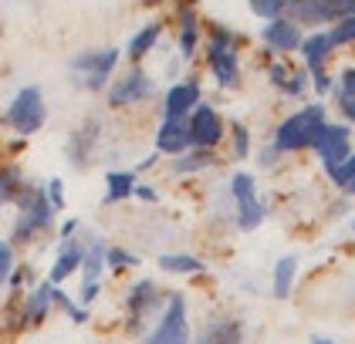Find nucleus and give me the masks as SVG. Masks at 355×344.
Segmentation results:
<instances>
[{"mask_svg":"<svg viewBox=\"0 0 355 344\" xmlns=\"http://www.w3.org/2000/svg\"><path fill=\"white\" fill-rule=\"evenodd\" d=\"M14 206H17V216H14V226H10V246H28V243H34L44 230H51L58 210L51 206L44 185L28 183Z\"/></svg>","mask_w":355,"mask_h":344,"instance_id":"obj_1","label":"nucleus"},{"mask_svg":"<svg viewBox=\"0 0 355 344\" xmlns=\"http://www.w3.org/2000/svg\"><path fill=\"white\" fill-rule=\"evenodd\" d=\"M328 125L325 118V105H304L298 111H291L288 118L277 122L274 129V149L277 152H301V149H311L318 132Z\"/></svg>","mask_w":355,"mask_h":344,"instance_id":"obj_2","label":"nucleus"},{"mask_svg":"<svg viewBox=\"0 0 355 344\" xmlns=\"http://www.w3.org/2000/svg\"><path fill=\"white\" fill-rule=\"evenodd\" d=\"M193 327H190V304L183 291H169L163 314L156 318L153 327H146L142 344H190Z\"/></svg>","mask_w":355,"mask_h":344,"instance_id":"obj_3","label":"nucleus"},{"mask_svg":"<svg viewBox=\"0 0 355 344\" xmlns=\"http://www.w3.org/2000/svg\"><path fill=\"white\" fill-rule=\"evenodd\" d=\"M166 297L169 293L153 280V277H142V280H136L129 291H125V314H129V320H125V331L129 334H146V324L153 318H159L166 307Z\"/></svg>","mask_w":355,"mask_h":344,"instance_id":"obj_4","label":"nucleus"},{"mask_svg":"<svg viewBox=\"0 0 355 344\" xmlns=\"http://www.w3.org/2000/svg\"><path fill=\"white\" fill-rule=\"evenodd\" d=\"M227 189H230V199H234V223H237V230H244V233L257 230L268 219V210H264V203L257 196L254 176L250 172H234L227 179Z\"/></svg>","mask_w":355,"mask_h":344,"instance_id":"obj_5","label":"nucleus"},{"mask_svg":"<svg viewBox=\"0 0 355 344\" xmlns=\"http://www.w3.org/2000/svg\"><path fill=\"white\" fill-rule=\"evenodd\" d=\"M44 118H48V105H44V95H41L37 84L21 88V91L10 98L7 111H3V125L14 129L17 135H34L44 125Z\"/></svg>","mask_w":355,"mask_h":344,"instance_id":"obj_6","label":"nucleus"},{"mask_svg":"<svg viewBox=\"0 0 355 344\" xmlns=\"http://www.w3.org/2000/svg\"><path fill=\"white\" fill-rule=\"evenodd\" d=\"M115 64H119V48H88L68 61V71L75 75V81L85 91H98V88H105Z\"/></svg>","mask_w":355,"mask_h":344,"instance_id":"obj_7","label":"nucleus"},{"mask_svg":"<svg viewBox=\"0 0 355 344\" xmlns=\"http://www.w3.org/2000/svg\"><path fill=\"white\" fill-rule=\"evenodd\" d=\"M55 284L51 280H41V284H34L28 291L21 293V300H17V311H14V327H37L41 320L48 318L51 311H55Z\"/></svg>","mask_w":355,"mask_h":344,"instance_id":"obj_8","label":"nucleus"},{"mask_svg":"<svg viewBox=\"0 0 355 344\" xmlns=\"http://www.w3.org/2000/svg\"><path fill=\"white\" fill-rule=\"evenodd\" d=\"M315 156H318V162L325 165V172L331 176L342 162L352 156V129L349 125H331L328 122L325 129L318 132V138H315Z\"/></svg>","mask_w":355,"mask_h":344,"instance_id":"obj_9","label":"nucleus"},{"mask_svg":"<svg viewBox=\"0 0 355 344\" xmlns=\"http://www.w3.org/2000/svg\"><path fill=\"white\" fill-rule=\"evenodd\" d=\"M156 91V84L153 78L142 71V68H129L122 78L115 81L109 88V105L112 108H129V105H139V102H146L149 95Z\"/></svg>","mask_w":355,"mask_h":344,"instance_id":"obj_10","label":"nucleus"},{"mask_svg":"<svg viewBox=\"0 0 355 344\" xmlns=\"http://www.w3.org/2000/svg\"><path fill=\"white\" fill-rule=\"evenodd\" d=\"M190 344H244V320L234 314H214L200 324Z\"/></svg>","mask_w":355,"mask_h":344,"instance_id":"obj_11","label":"nucleus"},{"mask_svg":"<svg viewBox=\"0 0 355 344\" xmlns=\"http://www.w3.org/2000/svg\"><path fill=\"white\" fill-rule=\"evenodd\" d=\"M223 118L214 105H196V111L190 115V138L196 149H217L220 138H223Z\"/></svg>","mask_w":355,"mask_h":344,"instance_id":"obj_12","label":"nucleus"},{"mask_svg":"<svg viewBox=\"0 0 355 344\" xmlns=\"http://www.w3.org/2000/svg\"><path fill=\"white\" fill-rule=\"evenodd\" d=\"M98 138H102V122L98 118H88L82 129L68 135V149H64V159L71 162L75 169H88L92 165V156L98 149Z\"/></svg>","mask_w":355,"mask_h":344,"instance_id":"obj_13","label":"nucleus"},{"mask_svg":"<svg viewBox=\"0 0 355 344\" xmlns=\"http://www.w3.org/2000/svg\"><path fill=\"white\" fill-rule=\"evenodd\" d=\"M190 145H193L190 118H163V125L156 129V152H166V156H187Z\"/></svg>","mask_w":355,"mask_h":344,"instance_id":"obj_14","label":"nucleus"},{"mask_svg":"<svg viewBox=\"0 0 355 344\" xmlns=\"http://www.w3.org/2000/svg\"><path fill=\"white\" fill-rule=\"evenodd\" d=\"M288 17L295 21V24H328V21H342L338 17V3L335 0H291V7H288Z\"/></svg>","mask_w":355,"mask_h":344,"instance_id":"obj_15","label":"nucleus"},{"mask_svg":"<svg viewBox=\"0 0 355 344\" xmlns=\"http://www.w3.org/2000/svg\"><path fill=\"white\" fill-rule=\"evenodd\" d=\"M308 78H311L308 68H298V64H291V61H271V68H268V81H271L281 95H288V98L304 95Z\"/></svg>","mask_w":355,"mask_h":344,"instance_id":"obj_16","label":"nucleus"},{"mask_svg":"<svg viewBox=\"0 0 355 344\" xmlns=\"http://www.w3.org/2000/svg\"><path fill=\"white\" fill-rule=\"evenodd\" d=\"M261 41L271 48V51H298L301 48V27L291 21V17H277V21H268V24L261 27Z\"/></svg>","mask_w":355,"mask_h":344,"instance_id":"obj_17","label":"nucleus"},{"mask_svg":"<svg viewBox=\"0 0 355 344\" xmlns=\"http://www.w3.org/2000/svg\"><path fill=\"white\" fill-rule=\"evenodd\" d=\"M82 264H85V239L75 237V239H68V243H61L55 264L48 270V280H51L55 287H61L71 273H82Z\"/></svg>","mask_w":355,"mask_h":344,"instance_id":"obj_18","label":"nucleus"},{"mask_svg":"<svg viewBox=\"0 0 355 344\" xmlns=\"http://www.w3.org/2000/svg\"><path fill=\"white\" fill-rule=\"evenodd\" d=\"M200 105V81H180L166 91L163 102V115L166 118H190L193 111Z\"/></svg>","mask_w":355,"mask_h":344,"instance_id":"obj_19","label":"nucleus"},{"mask_svg":"<svg viewBox=\"0 0 355 344\" xmlns=\"http://www.w3.org/2000/svg\"><path fill=\"white\" fill-rule=\"evenodd\" d=\"M207 64H210V75L220 88H237L241 84V61L234 48H210L207 44Z\"/></svg>","mask_w":355,"mask_h":344,"instance_id":"obj_20","label":"nucleus"},{"mask_svg":"<svg viewBox=\"0 0 355 344\" xmlns=\"http://www.w3.org/2000/svg\"><path fill=\"white\" fill-rule=\"evenodd\" d=\"M298 51H301V57H304L308 75H322L328 54L335 51V48H331V41H328V30H315V34H308V37L301 41Z\"/></svg>","mask_w":355,"mask_h":344,"instance_id":"obj_21","label":"nucleus"},{"mask_svg":"<svg viewBox=\"0 0 355 344\" xmlns=\"http://www.w3.org/2000/svg\"><path fill=\"white\" fill-rule=\"evenodd\" d=\"M180 57L190 61L196 51V41H200V24H196V0H180Z\"/></svg>","mask_w":355,"mask_h":344,"instance_id":"obj_22","label":"nucleus"},{"mask_svg":"<svg viewBox=\"0 0 355 344\" xmlns=\"http://www.w3.org/2000/svg\"><path fill=\"white\" fill-rule=\"evenodd\" d=\"M85 239V264H82V284L88 280H102V270H105V239L98 233H88Z\"/></svg>","mask_w":355,"mask_h":344,"instance_id":"obj_23","label":"nucleus"},{"mask_svg":"<svg viewBox=\"0 0 355 344\" xmlns=\"http://www.w3.org/2000/svg\"><path fill=\"white\" fill-rule=\"evenodd\" d=\"M295 280H298V257L288 253L274 264V277H271V293L274 300H288L295 291Z\"/></svg>","mask_w":355,"mask_h":344,"instance_id":"obj_24","label":"nucleus"},{"mask_svg":"<svg viewBox=\"0 0 355 344\" xmlns=\"http://www.w3.org/2000/svg\"><path fill=\"white\" fill-rule=\"evenodd\" d=\"M136 169H112L105 172V203H125L136 196Z\"/></svg>","mask_w":355,"mask_h":344,"instance_id":"obj_25","label":"nucleus"},{"mask_svg":"<svg viewBox=\"0 0 355 344\" xmlns=\"http://www.w3.org/2000/svg\"><path fill=\"white\" fill-rule=\"evenodd\" d=\"M156 266L163 270V273H180V277H193V273H203L207 264L200 260V257H193V253H163Z\"/></svg>","mask_w":355,"mask_h":344,"instance_id":"obj_26","label":"nucleus"},{"mask_svg":"<svg viewBox=\"0 0 355 344\" xmlns=\"http://www.w3.org/2000/svg\"><path fill=\"white\" fill-rule=\"evenodd\" d=\"M24 172H21V165H0V206H14L17 203V196L24 192Z\"/></svg>","mask_w":355,"mask_h":344,"instance_id":"obj_27","label":"nucleus"},{"mask_svg":"<svg viewBox=\"0 0 355 344\" xmlns=\"http://www.w3.org/2000/svg\"><path fill=\"white\" fill-rule=\"evenodd\" d=\"M210 165H217V156L207 152V149H196V152H187V156H176V159H173V172L190 176V172H203V169H210Z\"/></svg>","mask_w":355,"mask_h":344,"instance_id":"obj_28","label":"nucleus"},{"mask_svg":"<svg viewBox=\"0 0 355 344\" xmlns=\"http://www.w3.org/2000/svg\"><path fill=\"white\" fill-rule=\"evenodd\" d=\"M159 34H163V24H159V21H153V24H146L142 27V30H139L136 37H132V41H129V54H132V57H146V54L153 51V48H156V41H159Z\"/></svg>","mask_w":355,"mask_h":344,"instance_id":"obj_29","label":"nucleus"},{"mask_svg":"<svg viewBox=\"0 0 355 344\" xmlns=\"http://www.w3.org/2000/svg\"><path fill=\"white\" fill-rule=\"evenodd\" d=\"M247 7H250V14L261 17V21H277V17L288 14L291 0H247Z\"/></svg>","mask_w":355,"mask_h":344,"instance_id":"obj_30","label":"nucleus"},{"mask_svg":"<svg viewBox=\"0 0 355 344\" xmlns=\"http://www.w3.org/2000/svg\"><path fill=\"white\" fill-rule=\"evenodd\" d=\"M230 156L234 159H247L250 156V132H247L244 122H234L230 125Z\"/></svg>","mask_w":355,"mask_h":344,"instance_id":"obj_31","label":"nucleus"},{"mask_svg":"<svg viewBox=\"0 0 355 344\" xmlns=\"http://www.w3.org/2000/svg\"><path fill=\"white\" fill-rule=\"evenodd\" d=\"M328 41L331 48H345V44H355V14L352 17H342L338 24L328 30Z\"/></svg>","mask_w":355,"mask_h":344,"instance_id":"obj_32","label":"nucleus"},{"mask_svg":"<svg viewBox=\"0 0 355 344\" xmlns=\"http://www.w3.org/2000/svg\"><path fill=\"white\" fill-rule=\"evenodd\" d=\"M105 266H112V270H129V266H139V257L132 250H125V246H109L105 250Z\"/></svg>","mask_w":355,"mask_h":344,"instance_id":"obj_33","label":"nucleus"},{"mask_svg":"<svg viewBox=\"0 0 355 344\" xmlns=\"http://www.w3.org/2000/svg\"><path fill=\"white\" fill-rule=\"evenodd\" d=\"M207 44H210V48H234V44H237V34H234L230 27H223L214 21V24L207 27ZM234 51H237V48H234Z\"/></svg>","mask_w":355,"mask_h":344,"instance_id":"obj_34","label":"nucleus"},{"mask_svg":"<svg viewBox=\"0 0 355 344\" xmlns=\"http://www.w3.org/2000/svg\"><path fill=\"white\" fill-rule=\"evenodd\" d=\"M14 264H17V257H14V246H10V239H0V287L10 280Z\"/></svg>","mask_w":355,"mask_h":344,"instance_id":"obj_35","label":"nucleus"},{"mask_svg":"<svg viewBox=\"0 0 355 344\" xmlns=\"http://www.w3.org/2000/svg\"><path fill=\"white\" fill-rule=\"evenodd\" d=\"M331 183L338 185V189H349V185L355 183V152H352V156H349L345 162H342V165H338L335 172H331Z\"/></svg>","mask_w":355,"mask_h":344,"instance_id":"obj_36","label":"nucleus"},{"mask_svg":"<svg viewBox=\"0 0 355 344\" xmlns=\"http://www.w3.org/2000/svg\"><path fill=\"white\" fill-rule=\"evenodd\" d=\"M335 95H338V98H355V68H342V71H338Z\"/></svg>","mask_w":355,"mask_h":344,"instance_id":"obj_37","label":"nucleus"},{"mask_svg":"<svg viewBox=\"0 0 355 344\" xmlns=\"http://www.w3.org/2000/svg\"><path fill=\"white\" fill-rule=\"evenodd\" d=\"M98 293H102V280H88V284L78 287V304H82V307L95 304V300H98Z\"/></svg>","mask_w":355,"mask_h":344,"instance_id":"obj_38","label":"nucleus"},{"mask_svg":"<svg viewBox=\"0 0 355 344\" xmlns=\"http://www.w3.org/2000/svg\"><path fill=\"white\" fill-rule=\"evenodd\" d=\"M31 280H34V270L24 264V266H14V273H10V280H7V284H10L14 291H21V287H28ZM31 287H34V284H31Z\"/></svg>","mask_w":355,"mask_h":344,"instance_id":"obj_39","label":"nucleus"},{"mask_svg":"<svg viewBox=\"0 0 355 344\" xmlns=\"http://www.w3.org/2000/svg\"><path fill=\"white\" fill-rule=\"evenodd\" d=\"M44 189H48L51 206H55V210H64V183H61V179H48V185H44Z\"/></svg>","mask_w":355,"mask_h":344,"instance_id":"obj_40","label":"nucleus"},{"mask_svg":"<svg viewBox=\"0 0 355 344\" xmlns=\"http://www.w3.org/2000/svg\"><path fill=\"white\" fill-rule=\"evenodd\" d=\"M75 237H78V219H64L61 230H58V239L68 243V239H75Z\"/></svg>","mask_w":355,"mask_h":344,"instance_id":"obj_41","label":"nucleus"},{"mask_svg":"<svg viewBox=\"0 0 355 344\" xmlns=\"http://www.w3.org/2000/svg\"><path fill=\"white\" fill-rule=\"evenodd\" d=\"M338 111L349 125H355V98H338Z\"/></svg>","mask_w":355,"mask_h":344,"instance_id":"obj_42","label":"nucleus"},{"mask_svg":"<svg viewBox=\"0 0 355 344\" xmlns=\"http://www.w3.org/2000/svg\"><path fill=\"white\" fill-rule=\"evenodd\" d=\"M136 196L142 203H156V199H159V192H156L153 185H136Z\"/></svg>","mask_w":355,"mask_h":344,"instance_id":"obj_43","label":"nucleus"},{"mask_svg":"<svg viewBox=\"0 0 355 344\" xmlns=\"http://www.w3.org/2000/svg\"><path fill=\"white\" fill-rule=\"evenodd\" d=\"M257 162H261V165H264V169H271L274 162H277V149H264V152H261V156H257Z\"/></svg>","mask_w":355,"mask_h":344,"instance_id":"obj_44","label":"nucleus"},{"mask_svg":"<svg viewBox=\"0 0 355 344\" xmlns=\"http://www.w3.org/2000/svg\"><path fill=\"white\" fill-rule=\"evenodd\" d=\"M156 159H159V156H146V159H142V162L136 165V176L142 172V169H153V165H156Z\"/></svg>","mask_w":355,"mask_h":344,"instance_id":"obj_45","label":"nucleus"},{"mask_svg":"<svg viewBox=\"0 0 355 344\" xmlns=\"http://www.w3.org/2000/svg\"><path fill=\"white\" fill-rule=\"evenodd\" d=\"M311 344H338V341H331V338H322V334H318V338H311Z\"/></svg>","mask_w":355,"mask_h":344,"instance_id":"obj_46","label":"nucleus"},{"mask_svg":"<svg viewBox=\"0 0 355 344\" xmlns=\"http://www.w3.org/2000/svg\"><path fill=\"white\" fill-rule=\"evenodd\" d=\"M142 3H146V7H156V3H163V0H142Z\"/></svg>","mask_w":355,"mask_h":344,"instance_id":"obj_47","label":"nucleus"},{"mask_svg":"<svg viewBox=\"0 0 355 344\" xmlns=\"http://www.w3.org/2000/svg\"><path fill=\"white\" fill-rule=\"evenodd\" d=\"M345 192H352V196H355V183H352V185H349V189H345Z\"/></svg>","mask_w":355,"mask_h":344,"instance_id":"obj_48","label":"nucleus"},{"mask_svg":"<svg viewBox=\"0 0 355 344\" xmlns=\"http://www.w3.org/2000/svg\"><path fill=\"white\" fill-rule=\"evenodd\" d=\"M352 230H355V216H352Z\"/></svg>","mask_w":355,"mask_h":344,"instance_id":"obj_49","label":"nucleus"}]
</instances>
